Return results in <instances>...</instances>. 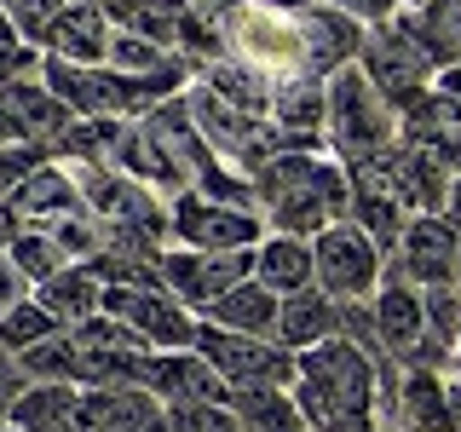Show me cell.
Masks as SVG:
<instances>
[{"mask_svg": "<svg viewBox=\"0 0 461 432\" xmlns=\"http://www.w3.org/2000/svg\"><path fill=\"white\" fill-rule=\"evenodd\" d=\"M64 208H76V191H69L64 173H35V179H29L18 196H12V213H23V220H41V213H64Z\"/></svg>", "mask_w": 461, "mask_h": 432, "instance_id": "obj_19", "label": "cell"}, {"mask_svg": "<svg viewBox=\"0 0 461 432\" xmlns=\"http://www.w3.org/2000/svg\"><path fill=\"white\" fill-rule=\"evenodd\" d=\"M110 306L122 311L127 323H139L150 340H167V346L191 340V323H185V311H179V306H167L162 294H127V288H115V294H110Z\"/></svg>", "mask_w": 461, "mask_h": 432, "instance_id": "obj_13", "label": "cell"}, {"mask_svg": "<svg viewBox=\"0 0 461 432\" xmlns=\"http://www.w3.org/2000/svg\"><path fill=\"white\" fill-rule=\"evenodd\" d=\"M0 432H6V427H0Z\"/></svg>", "mask_w": 461, "mask_h": 432, "instance_id": "obj_35", "label": "cell"}, {"mask_svg": "<svg viewBox=\"0 0 461 432\" xmlns=\"http://www.w3.org/2000/svg\"><path fill=\"white\" fill-rule=\"evenodd\" d=\"M271 208H277V220L288 230H306V225H323L329 213L346 202L340 191V173L323 167L317 156H294V162H277V173H271Z\"/></svg>", "mask_w": 461, "mask_h": 432, "instance_id": "obj_3", "label": "cell"}, {"mask_svg": "<svg viewBox=\"0 0 461 432\" xmlns=\"http://www.w3.org/2000/svg\"><path fill=\"white\" fill-rule=\"evenodd\" d=\"M173 283L185 288V300H220L225 283L237 271H249V254H220V259H173Z\"/></svg>", "mask_w": 461, "mask_h": 432, "instance_id": "obj_15", "label": "cell"}, {"mask_svg": "<svg viewBox=\"0 0 461 432\" xmlns=\"http://www.w3.org/2000/svg\"><path fill=\"white\" fill-rule=\"evenodd\" d=\"M41 306H47V311H69V317L93 311L98 306L93 271H64V277H47V283H41Z\"/></svg>", "mask_w": 461, "mask_h": 432, "instance_id": "obj_22", "label": "cell"}, {"mask_svg": "<svg viewBox=\"0 0 461 432\" xmlns=\"http://www.w3.org/2000/svg\"><path fill=\"white\" fill-rule=\"evenodd\" d=\"M403 259H410L415 277L427 283H450L461 271V254H456V230L438 225V220H421L410 230V242H403Z\"/></svg>", "mask_w": 461, "mask_h": 432, "instance_id": "obj_10", "label": "cell"}, {"mask_svg": "<svg viewBox=\"0 0 461 432\" xmlns=\"http://www.w3.org/2000/svg\"><path fill=\"white\" fill-rule=\"evenodd\" d=\"M369 58V81L375 86H386V93H403V86H415L427 76V52L415 47L410 35H403V29H381V35H375V47L364 52Z\"/></svg>", "mask_w": 461, "mask_h": 432, "instance_id": "obj_7", "label": "cell"}, {"mask_svg": "<svg viewBox=\"0 0 461 432\" xmlns=\"http://www.w3.org/2000/svg\"><path fill=\"white\" fill-rule=\"evenodd\" d=\"M47 328H52L47 306H6V311H0V346H6V352H29V346H41Z\"/></svg>", "mask_w": 461, "mask_h": 432, "instance_id": "obj_24", "label": "cell"}, {"mask_svg": "<svg viewBox=\"0 0 461 432\" xmlns=\"http://www.w3.org/2000/svg\"><path fill=\"white\" fill-rule=\"evenodd\" d=\"M317 271H323V288H335V294H369L375 248L357 230H329L317 242Z\"/></svg>", "mask_w": 461, "mask_h": 432, "instance_id": "obj_5", "label": "cell"}, {"mask_svg": "<svg viewBox=\"0 0 461 432\" xmlns=\"http://www.w3.org/2000/svg\"><path fill=\"white\" fill-rule=\"evenodd\" d=\"M410 133H415V144H427L432 162H456L461 167V104L432 98V104L410 110Z\"/></svg>", "mask_w": 461, "mask_h": 432, "instance_id": "obj_12", "label": "cell"}, {"mask_svg": "<svg viewBox=\"0 0 461 432\" xmlns=\"http://www.w3.org/2000/svg\"><path fill=\"white\" fill-rule=\"evenodd\" d=\"M335 139L357 156H381V144L393 139V115L381 110V98L369 93V76H357V69L335 81Z\"/></svg>", "mask_w": 461, "mask_h": 432, "instance_id": "obj_4", "label": "cell"}, {"mask_svg": "<svg viewBox=\"0 0 461 432\" xmlns=\"http://www.w3.org/2000/svg\"><path fill=\"white\" fill-rule=\"evenodd\" d=\"M196 340L208 346L213 357H220V369H225L237 386H259V381H283V374H288V357L259 352V346H249V340H225V335H213V328H202Z\"/></svg>", "mask_w": 461, "mask_h": 432, "instance_id": "obj_9", "label": "cell"}, {"mask_svg": "<svg viewBox=\"0 0 461 432\" xmlns=\"http://www.w3.org/2000/svg\"><path fill=\"white\" fill-rule=\"evenodd\" d=\"M47 81L69 98L76 110H133V98L144 86H167L173 76L162 81H144V86H127V81H110V76H93V69H76V64H47Z\"/></svg>", "mask_w": 461, "mask_h": 432, "instance_id": "obj_6", "label": "cell"}, {"mask_svg": "<svg viewBox=\"0 0 461 432\" xmlns=\"http://www.w3.org/2000/svg\"><path fill=\"white\" fill-rule=\"evenodd\" d=\"M225 40L249 69L277 76V86L300 81L312 69V29H306V18H288V12L242 6V12L225 18Z\"/></svg>", "mask_w": 461, "mask_h": 432, "instance_id": "obj_1", "label": "cell"}, {"mask_svg": "<svg viewBox=\"0 0 461 432\" xmlns=\"http://www.w3.org/2000/svg\"><path fill=\"white\" fill-rule=\"evenodd\" d=\"M306 403L317 415V427H357L369 410V364L352 346L323 340V352L306 357Z\"/></svg>", "mask_w": 461, "mask_h": 432, "instance_id": "obj_2", "label": "cell"}, {"mask_svg": "<svg viewBox=\"0 0 461 432\" xmlns=\"http://www.w3.org/2000/svg\"><path fill=\"white\" fill-rule=\"evenodd\" d=\"M450 208H456V225H461V184H456V202H450Z\"/></svg>", "mask_w": 461, "mask_h": 432, "instance_id": "obj_33", "label": "cell"}, {"mask_svg": "<svg viewBox=\"0 0 461 432\" xmlns=\"http://www.w3.org/2000/svg\"><path fill=\"white\" fill-rule=\"evenodd\" d=\"M277 323H283V340H288V346L317 340V335L329 328V306H323V294H300V300H288V306L277 311Z\"/></svg>", "mask_w": 461, "mask_h": 432, "instance_id": "obj_25", "label": "cell"}, {"mask_svg": "<svg viewBox=\"0 0 461 432\" xmlns=\"http://www.w3.org/2000/svg\"><path fill=\"white\" fill-rule=\"evenodd\" d=\"M35 167V150H0V191H6L18 173H29Z\"/></svg>", "mask_w": 461, "mask_h": 432, "instance_id": "obj_30", "label": "cell"}, {"mask_svg": "<svg viewBox=\"0 0 461 432\" xmlns=\"http://www.w3.org/2000/svg\"><path fill=\"white\" fill-rule=\"evenodd\" d=\"M41 40H52L58 52H76V58H98V52L110 47L104 18H98V12H86V6H64L47 29H41Z\"/></svg>", "mask_w": 461, "mask_h": 432, "instance_id": "obj_14", "label": "cell"}, {"mask_svg": "<svg viewBox=\"0 0 461 432\" xmlns=\"http://www.w3.org/2000/svg\"><path fill=\"white\" fill-rule=\"evenodd\" d=\"M444 86H450V93H461V69H450V76H444Z\"/></svg>", "mask_w": 461, "mask_h": 432, "instance_id": "obj_32", "label": "cell"}, {"mask_svg": "<svg viewBox=\"0 0 461 432\" xmlns=\"http://www.w3.org/2000/svg\"><path fill=\"white\" fill-rule=\"evenodd\" d=\"M259 266H266V277L277 283V288H300L306 283V271H312V259L300 242H271L266 254H259Z\"/></svg>", "mask_w": 461, "mask_h": 432, "instance_id": "obj_26", "label": "cell"}, {"mask_svg": "<svg viewBox=\"0 0 461 432\" xmlns=\"http://www.w3.org/2000/svg\"><path fill=\"white\" fill-rule=\"evenodd\" d=\"M81 415L98 432H156L150 427V403H144L139 392H98V398L81 403Z\"/></svg>", "mask_w": 461, "mask_h": 432, "instance_id": "obj_17", "label": "cell"}, {"mask_svg": "<svg viewBox=\"0 0 461 432\" xmlns=\"http://www.w3.org/2000/svg\"><path fill=\"white\" fill-rule=\"evenodd\" d=\"M213 311H220L225 323H237V328H266V323H277V300H271L266 288H225V294L213 300Z\"/></svg>", "mask_w": 461, "mask_h": 432, "instance_id": "obj_23", "label": "cell"}, {"mask_svg": "<svg viewBox=\"0 0 461 432\" xmlns=\"http://www.w3.org/2000/svg\"><path fill=\"white\" fill-rule=\"evenodd\" d=\"M393 0H346V18H386Z\"/></svg>", "mask_w": 461, "mask_h": 432, "instance_id": "obj_31", "label": "cell"}, {"mask_svg": "<svg viewBox=\"0 0 461 432\" xmlns=\"http://www.w3.org/2000/svg\"><path fill=\"white\" fill-rule=\"evenodd\" d=\"M403 35H410L427 58L461 64V0H427V12L403 23Z\"/></svg>", "mask_w": 461, "mask_h": 432, "instance_id": "obj_11", "label": "cell"}, {"mask_svg": "<svg viewBox=\"0 0 461 432\" xmlns=\"http://www.w3.org/2000/svg\"><path fill=\"white\" fill-rule=\"evenodd\" d=\"M415 335H421V306H415L410 288H386L381 294V328H375V340H386L393 352H410Z\"/></svg>", "mask_w": 461, "mask_h": 432, "instance_id": "obj_18", "label": "cell"}, {"mask_svg": "<svg viewBox=\"0 0 461 432\" xmlns=\"http://www.w3.org/2000/svg\"><path fill=\"white\" fill-rule=\"evenodd\" d=\"M12 266L29 271L35 283H47L58 271V254H52V242H41V237H18V242H12Z\"/></svg>", "mask_w": 461, "mask_h": 432, "instance_id": "obj_27", "label": "cell"}, {"mask_svg": "<svg viewBox=\"0 0 461 432\" xmlns=\"http://www.w3.org/2000/svg\"><path fill=\"white\" fill-rule=\"evenodd\" d=\"M0 12H6V18H18L23 35H41V29L64 12V0H0Z\"/></svg>", "mask_w": 461, "mask_h": 432, "instance_id": "obj_28", "label": "cell"}, {"mask_svg": "<svg viewBox=\"0 0 461 432\" xmlns=\"http://www.w3.org/2000/svg\"><path fill=\"white\" fill-rule=\"evenodd\" d=\"M386 179H393V191L403 208H432V202L444 196V179L438 167H432V156H386Z\"/></svg>", "mask_w": 461, "mask_h": 432, "instance_id": "obj_16", "label": "cell"}, {"mask_svg": "<svg viewBox=\"0 0 461 432\" xmlns=\"http://www.w3.org/2000/svg\"><path fill=\"white\" fill-rule=\"evenodd\" d=\"M179 230L196 242V248L230 254V242H249L259 225L249 220V213H230V208H202V202H179Z\"/></svg>", "mask_w": 461, "mask_h": 432, "instance_id": "obj_8", "label": "cell"}, {"mask_svg": "<svg viewBox=\"0 0 461 432\" xmlns=\"http://www.w3.org/2000/svg\"><path fill=\"white\" fill-rule=\"evenodd\" d=\"M357 220H364L375 237H393V208H386V196H357Z\"/></svg>", "mask_w": 461, "mask_h": 432, "instance_id": "obj_29", "label": "cell"}, {"mask_svg": "<svg viewBox=\"0 0 461 432\" xmlns=\"http://www.w3.org/2000/svg\"><path fill=\"white\" fill-rule=\"evenodd\" d=\"M237 415H242V427L249 432H300L294 421V410L271 392V386H254V392H237Z\"/></svg>", "mask_w": 461, "mask_h": 432, "instance_id": "obj_20", "label": "cell"}, {"mask_svg": "<svg viewBox=\"0 0 461 432\" xmlns=\"http://www.w3.org/2000/svg\"><path fill=\"white\" fill-rule=\"evenodd\" d=\"M403 432H450V421H444V392L427 374H415L403 386Z\"/></svg>", "mask_w": 461, "mask_h": 432, "instance_id": "obj_21", "label": "cell"}, {"mask_svg": "<svg viewBox=\"0 0 461 432\" xmlns=\"http://www.w3.org/2000/svg\"><path fill=\"white\" fill-rule=\"evenodd\" d=\"M283 6H300V0H283Z\"/></svg>", "mask_w": 461, "mask_h": 432, "instance_id": "obj_34", "label": "cell"}]
</instances>
